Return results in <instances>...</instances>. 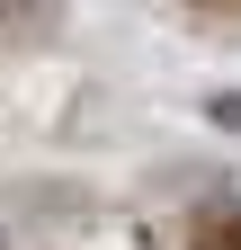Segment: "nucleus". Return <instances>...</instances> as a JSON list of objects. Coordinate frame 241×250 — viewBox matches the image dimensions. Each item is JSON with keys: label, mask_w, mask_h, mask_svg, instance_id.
<instances>
[{"label": "nucleus", "mask_w": 241, "mask_h": 250, "mask_svg": "<svg viewBox=\"0 0 241 250\" xmlns=\"http://www.w3.org/2000/svg\"><path fill=\"white\" fill-rule=\"evenodd\" d=\"M18 9H54V0H0V18H18Z\"/></svg>", "instance_id": "nucleus-1"}, {"label": "nucleus", "mask_w": 241, "mask_h": 250, "mask_svg": "<svg viewBox=\"0 0 241 250\" xmlns=\"http://www.w3.org/2000/svg\"><path fill=\"white\" fill-rule=\"evenodd\" d=\"M0 250H9V241H0Z\"/></svg>", "instance_id": "nucleus-2"}]
</instances>
